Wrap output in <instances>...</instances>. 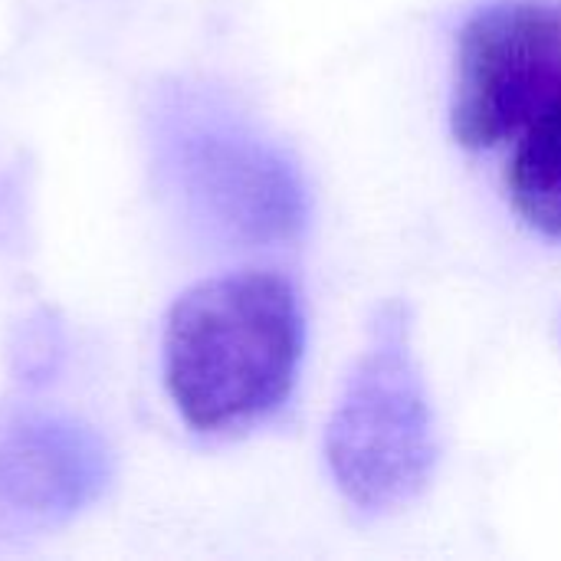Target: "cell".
Here are the masks:
<instances>
[{
	"label": "cell",
	"mask_w": 561,
	"mask_h": 561,
	"mask_svg": "<svg viewBox=\"0 0 561 561\" xmlns=\"http://www.w3.org/2000/svg\"><path fill=\"white\" fill-rule=\"evenodd\" d=\"M154 151L184 217L224 247H279L309 224V187L283 145L210 92H174Z\"/></svg>",
	"instance_id": "3957f363"
},
{
	"label": "cell",
	"mask_w": 561,
	"mask_h": 561,
	"mask_svg": "<svg viewBox=\"0 0 561 561\" xmlns=\"http://www.w3.org/2000/svg\"><path fill=\"white\" fill-rule=\"evenodd\" d=\"M112 483L105 440L59 414H26L0 431V506L39 519H72Z\"/></svg>",
	"instance_id": "5b68a950"
},
{
	"label": "cell",
	"mask_w": 561,
	"mask_h": 561,
	"mask_svg": "<svg viewBox=\"0 0 561 561\" xmlns=\"http://www.w3.org/2000/svg\"><path fill=\"white\" fill-rule=\"evenodd\" d=\"M325 463L362 516L398 513L434 480L440 434L404 302H385L368 325L325 424Z\"/></svg>",
	"instance_id": "277c9868"
},
{
	"label": "cell",
	"mask_w": 561,
	"mask_h": 561,
	"mask_svg": "<svg viewBox=\"0 0 561 561\" xmlns=\"http://www.w3.org/2000/svg\"><path fill=\"white\" fill-rule=\"evenodd\" d=\"M302 342V306L286 276L240 270L204 279L171 306L164 322L161 362L171 404L197 434H243L289 401Z\"/></svg>",
	"instance_id": "7a4b0ae2"
},
{
	"label": "cell",
	"mask_w": 561,
	"mask_h": 561,
	"mask_svg": "<svg viewBox=\"0 0 561 561\" xmlns=\"http://www.w3.org/2000/svg\"><path fill=\"white\" fill-rule=\"evenodd\" d=\"M450 131L496 154L513 210L561 240V0H493L457 36Z\"/></svg>",
	"instance_id": "6da1fadb"
}]
</instances>
